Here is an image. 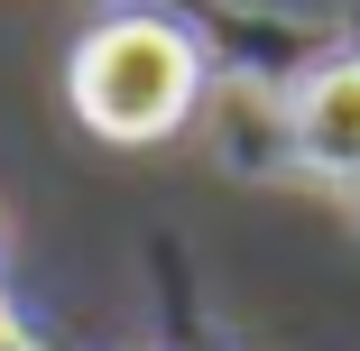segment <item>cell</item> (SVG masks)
<instances>
[{"instance_id": "obj_3", "label": "cell", "mask_w": 360, "mask_h": 351, "mask_svg": "<svg viewBox=\"0 0 360 351\" xmlns=\"http://www.w3.org/2000/svg\"><path fill=\"white\" fill-rule=\"evenodd\" d=\"M0 351H28V333H19V314L0 305Z\"/></svg>"}, {"instance_id": "obj_2", "label": "cell", "mask_w": 360, "mask_h": 351, "mask_svg": "<svg viewBox=\"0 0 360 351\" xmlns=\"http://www.w3.org/2000/svg\"><path fill=\"white\" fill-rule=\"evenodd\" d=\"M296 148L323 176H360V65H333V75L305 84L296 102Z\"/></svg>"}, {"instance_id": "obj_1", "label": "cell", "mask_w": 360, "mask_h": 351, "mask_svg": "<svg viewBox=\"0 0 360 351\" xmlns=\"http://www.w3.org/2000/svg\"><path fill=\"white\" fill-rule=\"evenodd\" d=\"M194 84L203 65L194 46L167 28V19H111L93 28V46L75 56V111L120 139V148H139V139H167L185 111H194Z\"/></svg>"}]
</instances>
